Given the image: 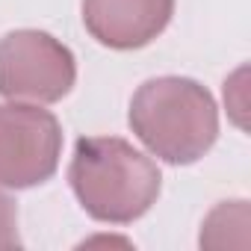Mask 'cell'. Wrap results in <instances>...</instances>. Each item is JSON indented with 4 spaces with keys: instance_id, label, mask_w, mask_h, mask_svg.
Returning <instances> with one entry per match:
<instances>
[{
    "instance_id": "cell-7",
    "label": "cell",
    "mask_w": 251,
    "mask_h": 251,
    "mask_svg": "<svg viewBox=\"0 0 251 251\" xmlns=\"http://www.w3.org/2000/svg\"><path fill=\"white\" fill-rule=\"evenodd\" d=\"M21 245L18 239V216H15V204L9 195L0 192V248H15Z\"/></svg>"
},
{
    "instance_id": "cell-3",
    "label": "cell",
    "mask_w": 251,
    "mask_h": 251,
    "mask_svg": "<svg viewBox=\"0 0 251 251\" xmlns=\"http://www.w3.org/2000/svg\"><path fill=\"white\" fill-rule=\"evenodd\" d=\"M74 53L42 30L0 39V95L24 103H53L74 86Z\"/></svg>"
},
{
    "instance_id": "cell-6",
    "label": "cell",
    "mask_w": 251,
    "mask_h": 251,
    "mask_svg": "<svg viewBox=\"0 0 251 251\" xmlns=\"http://www.w3.org/2000/svg\"><path fill=\"white\" fill-rule=\"evenodd\" d=\"M204 248H245L248 245V201H222L201 227Z\"/></svg>"
},
{
    "instance_id": "cell-1",
    "label": "cell",
    "mask_w": 251,
    "mask_h": 251,
    "mask_svg": "<svg viewBox=\"0 0 251 251\" xmlns=\"http://www.w3.org/2000/svg\"><path fill=\"white\" fill-rule=\"evenodd\" d=\"M71 189L83 210L109 225H127L151 210L160 195V169L130 142L89 136L74 145Z\"/></svg>"
},
{
    "instance_id": "cell-5",
    "label": "cell",
    "mask_w": 251,
    "mask_h": 251,
    "mask_svg": "<svg viewBox=\"0 0 251 251\" xmlns=\"http://www.w3.org/2000/svg\"><path fill=\"white\" fill-rule=\"evenodd\" d=\"M175 0H83V24L106 48L130 50L154 42L172 21Z\"/></svg>"
},
{
    "instance_id": "cell-2",
    "label": "cell",
    "mask_w": 251,
    "mask_h": 251,
    "mask_svg": "<svg viewBox=\"0 0 251 251\" xmlns=\"http://www.w3.org/2000/svg\"><path fill=\"white\" fill-rule=\"evenodd\" d=\"M130 127L154 157L172 166H189L213 148L219 112L201 83L189 77H157L133 95Z\"/></svg>"
},
{
    "instance_id": "cell-4",
    "label": "cell",
    "mask_w": 251,
    "mask_h": 251,
    "mask_svg": "<svg viewBox=\"0 0 251 251\" xmlns=\"http://www.w3.org/2000/svg\"><path fill=\"white\" fill-rule=\"evenodd\" d=\"M62 154V130L39 103L0 106V186L30 189L53 177Z\"/></svg>"
}]
</instances>
